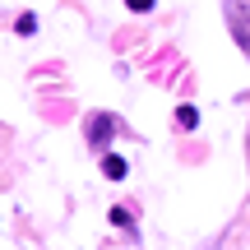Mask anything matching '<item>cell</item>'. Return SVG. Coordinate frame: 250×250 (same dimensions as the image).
<instances>
[{
  "mask_svg": "<svg viewBox=\"0 0 250 250\" xmlns=\"http://www.w3.org/2000/svg\"><path fill=\"white\" fill-rule=\"evenodd\" d=\"M102 171H107V176H125V162L121 158H107V167H102Z\"/></svg>",
  "mask_w": 250,
  "mask_h": 250,
  "instance_id": "277c9868",
  "label": "cell"
},
{
  "mask_svg": "<svg viewBox=\"0 0 250 250\" xmlns=\"http://www.w3.org/2000/svg\"><path fill=\"white\" fill-rule=\"evenodd\" d=\"M176 121H181V130H195V107H181Z\"/></svg>",
  "mask_w": 250,
  "mask_h": 250,
  "instance_id": "3957f363",
  "label": "cell"
},
{
  "mask_svg": "<svg viewBox=\"0 0 250 250\" xmlns=\"http://www.w3.org/2000/svg\"><path fill=\"white\" fill-rule=\"evenodd\" d=\"M111 130H116V125H111V116H93V121H88V139H93V144H107Z\"/></svg>",
  "mask_w": 250,
  "mask_h": 250,
  "instance_id": "7a4b0ae2",
  "label": "cell"
},
{
  "mask_svg": "<svg viewBox=\"0 0 250 250\" xmlns=\"http://www.w3.org/2000/svg\"><path fill=\"white\" fill-rule=\"evenodd\" d=\"M227 28H232L236 46L250 56V0H227Z\"/></svg>",
  "mask_w": 250,
  "mask_h": 250,
  "instance_id": "6da1fadb",
  "label": "cell"
},
{
  "mask_svg": "<svg viewBox=\"0 0 250 250\" xmlns=\"http://www.w3.org/2000/svg\"><path fill=\"white\" fill-rule=\"evenodd\" d=\"M125 5H130V9H148L153 0H125Z\"/></svg>",
  "mask_w": 250,
  "mask_h": 250,
  "instance_id": "5b68a950",
  "label": "cell"
}]
</instances>
